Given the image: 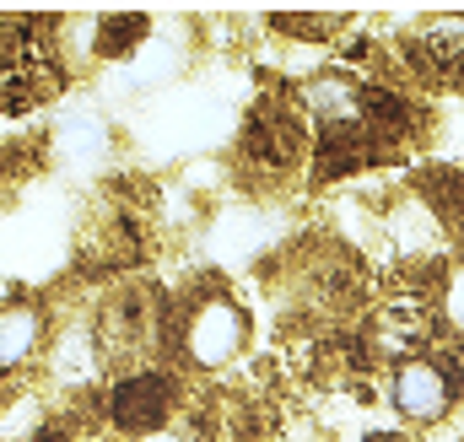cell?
I'll return each instance as SVG.
<instances>
[{"label":"cell","mask_w":464,"mask_h":442,"mask_svg":"<svg viewBox=\"0 0 464 442\" xmlns=\"http://www.w3.org/2000/svg\"><path fill=\"white\" fill-rule=\"evenodd\" d=\"M254 319L217 275L189 281L184 297H173V356L189 372H227L248 356Z\"/></svg>","instance_id":"1"},{"label":"cell","mask_w":464,"mask_h":442,"mask_svg":"<svg viewBox=\"0 0 464 442\" xmlns=\"http://www.w3.org/2000/svg\"><path fill=\"white\" fill-rule=\"evenodd\" d=\"M383 399H389L394 421H400L411 437L443 432V427L464 410V345L459 340H443V345L427 351V356L394 361V367L383 372Z\"/></svg>","instance_id":"2"},{"label":"cell","mask_w":464,"mask_h":442,"mask_svg":"<svg viewBox=\"0 0 464 442\" xmlns=\"http://www.w3.org/2000/svg\"><path fill=\"white\" fill-rule=\"evenodd\" d=\"M314 157V124L292 92H259L237 124V162L259 184H286Z\"/></svg>","instance_id":"3"},{"label":"cell","mask_w":464,"mask_h":442,"mask_svg":"<svg viewBox=\"0 0 464 442\" xmlns=\"http://www.w3.org/2000/svg\"><path fill=\"white\" fill-rule=\"evenodd\" d=\"M103 427L114 432L119 442H140V437H157L168 432L189 399H184V378L179 367L157 361V367H140V372H124L114 383H103Z\"/></svg>","instance_id":"4"},{"label":"cell","mask_w":464,"mask_h":442,"mask_svg":"<svg viewBox=\"0 0 464 442\" xmlns=\"http://www.w3.org/2000/svg\"><path fill=\"white\" fill-rule=\"evenodd\" d=\"M389 43H394V60H400L405 82L421 98L464 87V11H427Z\"/></svg>","instance_id":"5"},{"label":"cell","mask_w":464,"mask_h":442,"mask_svg":"<svg viewBox=\"0 0 464 442\" xmlns=\"http://www.w3.org/2000/svg\"><path fill=\"white\" fill-rule=\"evenodd\" d=\"M54 345V313L38 297H5L0 303V389H11L22 372L44 367Z\"/></svg>","instance_id":"6"},{"label":"cell","mask_w":464,"mask_h":442,"mask_svg":"<svg viewBox=\"0 0 464 442\" xmlns=\"http://www.w3.org/2000/svg\"><path fill=\"white\" fill-rule=\"evenodd\" d=\"M389 151L367 135V124H330L314 130V157H308V189H341L356 184L362 173L383 168Z\"/></svg>","instance_id":"7"},{"label":"cell","mask_w":464,"mask_h":442,"mask_svg":"<svg viewBox=\"0 0 464 442\" xmlns=\"http://www.w3.org/2000/svg\"><path fill=\"white\" fill-rule=\"evenodd\" d=\"M151 16L146 11H103L92 16V60L98 65H124V60H140L146 43H151Z\"/></svg>","instance_id":"8"},{"label":"cell","mask_w":464,"mask_h":442,"mask_svg":"<svg viewBox=\"0 0 464 442\" xmlns=\"http://www.w3.org/2000/svg\"><path fill=\"white\" fill-rule=\"evenodd\" d=\"M346 22V11H276L270 33H281L286 43H303V49H330Z\"/></svg>","instance_id":"9"}]
</instances>
